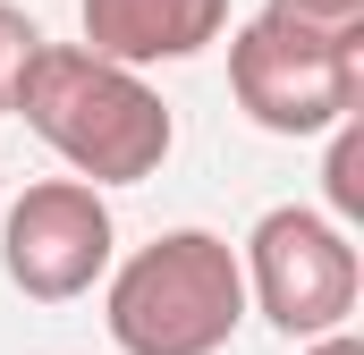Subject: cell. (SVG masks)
Segmentation results:
<instances>
[{"label": "cell", "mask_w": 364, "mask_h": 355, "mask_svg": "<svg viewBox=\"0 0 364 355\" xmlns=\"http://www.w3.org/2000/svg\"><path fill=\"white\" fill-rule=\"evenodd\" d=\"M9 110L85 178L93 195L102 186H136L170 161L178 127H170V102L144 85L136 68H110L93 60L85 43H34V60L17 68V93Z\"/></svg>", "instance_id": "obj_1"}, {"label": "cell", "mask_w": 364, "mask_h": 355, "mask_svg": "<svg viewBox=\"0 0 364 355\" xmlns=\"http://www.w3.org/2000/svg\"><path fill=\"white\" fill-rule=\"evenodd\" d=\"M110 339L127 355H220L246 322L237 246L212 229H170L110 271Z\"/></svg>", "instance_id": "obj_2"}, {"label": "cell", "mask_w": 364, "mask_h": 355, "mask_svg": "<svg viewBox=\"0 0 364 355\" xmlns=\"http://www.w3.org/2000/svg\"><path fill=\"white\" fill-rule=\"evenodd\" d=\"M229 93L263 136H331L339 119H356L364 34H322L263 9L229 34Z\"/></svg>", "instance_id": "obj_3"}, {"label": "cell", "mask_w": 364, "mask_h": 355, "mask_svg": "<svg viewBox=\"0 0 364 355\" xmlns=\"http://www.w3.org/2000/svg\"><path fill=\"white\" fill-rule=\"evenodd\" d=\"M237 271H246V305H255L272 330H288V339H331V330H348V313H356V296H364V271H356L348 229H339L331 212H305V203L263 212Z\"/></svg>", "instance_id": "obj_4"}, {"label": "cell", "mask_w": 364, "mask_h": 355, "mask_svg": "<svg viewBox=\"0 0 364 355\" xmlns=\"http://www.w3.org/2000/svg\"><path fill=\"white\" fill-rule=\"evenodd\" d=\"M110 246H119L110 203L93 195L85 178H43V186H26V195L9 203V220H0L9 288L34 296V305H68V296H85L93 279L110 271Z\"/></svg>", "instance_id": "obj_5"}, {"label": "cell", "mask_w": 364, "mask_h": 355, "mask_svg": "<svg viewBox=\"0 0 364 355\" xmlns=\"http://www.w3.org/2000/svg\"><path fill=\"white\" fill-rule=\"evenodd\" d=\"M229 0H85V51L110 68H153V60H195L220 43Z\"/></svg>", "instance_id": "obj_6"}, {"label": "cell", "mask_w": 364, "mask_h": 355, "mask_svg": "<svg viewBox=\"0 0 364 355\" xmlns=\"http://www.w3.org/2000/svg\"><path fill=\"white\" fill-rule=\"evenodd\" d=\"M322 195H331V220H364V127L339 119L331 127V170H322Z\"/></svg>", "instance_id": "obj_7"}, {"label": "cell", "mask_w": 364, "mask_h": 355, "mask_svg": "<svg viewBox=\"0 0 364 355\" xmlns=\"http://www.w3.org/2000/svg\"><path fill=\"white\" fill-rule=\"evenodd\" d=\"M34 43H43L34 17H26L17 0H0V110H9V93H17V68L34 60Z\"/></svg>", "instance_id": "obj_8"}, {"label": "cell", "mask_w": 364, "mask_h": 355, "mask_svg": "<svg viewBox=\"0 0 364 355\" xmlns=\"http://www.w3.org/2000/svg\"><path fill=\"white\" fill-rule=\"evenodd\" d=\"M272 17L322 26V34H364V0H272Z\"/></svg>", "instance_id": "obj_9"}, {"label": "cell", "mask_w": 364, "mask_h": 355, "mask_svg": "<svg viewBox=\"0 0 364 355\" xmlns=\"http://www.w3.org/2000/svg\"><path fill=\"white\" fill-rule=\"evenodd\" d=\"M305 355H364V339H356V330H331V339H314Z\"/></svg>", "instance_id": "obj_10"}]
</instances>
